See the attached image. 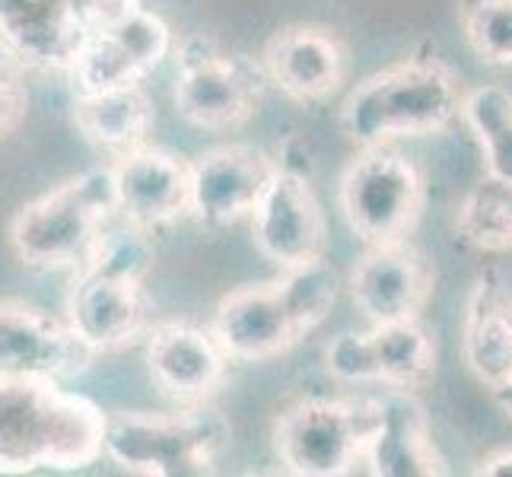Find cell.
<instances>
[{"label":"cell","instance_id":"cell-27","mask_svg":"<svg viewBox=\"0 0 512 477\" xmlns=\"http://www.w3.org/2000/svg\"><path fill=\"white\" fill-rule=\"evenodd\" d=\"M29 93L10 61H0V137L20 128L26 118Z\"/></svg>","mask_w":512,"mask_h":477},{"label":"cell","instance_id":"cell-16","mask_svg":"<svg viewBox=\"0 0 512 477\" xmlns=\"http://www.w3.org/2000/svg\"><path fill=\"white\" fill-rule=\"evenodd\" d=\"M112 172L115 210L140 226H160L191 210L188 163L166 150L134 147L118 156Z\"/></svg>","mask_w":512,"mask_h":477},{"label":"cell","instance_id":"cell-15","mask_svg":"<svg viewBox=\"0 0 512 477\" xmlns=\"http://www.w3.org/2000/svg\"><path fill=\"white\" fill-rule=\"evenodd\" d=\"M277 163L255 147L226 144L201 153L188 163L191 210L204 223H236L252 214Z\"/></svg>","mask_w":512,"mask_h":477},{"label":"cell","instance_id":"cell-11","mask_svg":"<svg viewBox=\"0 0 512 477\" xmlns=\"http://www.w3.org/2000/svg\"><path fill=\"white\" fill-rule=\"evenodd\" d=\"M350 296L373 325L414 322L433 296V268L408 239L369 245L350 274Z\"/></svg>","mask_w":512,"mask_h":477},{"label":"cell","instance_id":"cell-3","mask_svg":"<svg viewBox=\"0 0 512 477\" xmlns=\"http://www.w3.org/2000/svg\"><path fill=\"white\" fill-rule=\"evenodd\" d=\"M229 443V423L217 411L105 414L102 452L125 471L150 477H194L214 471Z\"/></svg>","mask_w":512,"mask_h":477},{"label":"cell","instance_id":"cell-8","mask_svg":"<svg viewBox=\"0 0 512 477\" xmlns=\"http://www.w3.org/2000/svg\"><path fill=\"white\" fill-rule=\"evenodd\" d=\"M175 109L194 128L226 131L258 112V83L242 61L223 55L217 45L201 42V51L182 55L175 77Z\"/></svg>","mask_w":512,"mask_h":477},{"label":"cell","instance_id":"cell-5","mask_svg":"<svg viewBox=\"0 0 512 477\" xmlns=\"http://www.w3.org/2000/svg\"><path fill=\"white\" fill-rule=\"evenodd\" d=\"M115 210L112 172H86L16 210L10 242L32 268H61L86 255L99 226Z\"/></svg>","mask_w":512,"mask_h":477},{"label":"cell","instance_id":"cell-1","mask_svg":"<svg viewBox=\"0 0 512 477\" xmlns=\"http://www.w3.org/2000/svg\"><path fill=\"white\" fill-rule=\"evenodd\" d=\"M105 414L58 379L0 376V474L74 471L102 455Z\"/></svg>","mask_w":512,"mask_h":477},{"label":"cell","instance_id":"cell-6","mask_svg":"<svg viewBox=\"0 0 512 477\" xmlns=\"http://www.w3.org/2000/svg\"><path fill=\"white\" fill-rule=\"evenodd\" d=\"M423 198L427 188L420 169L385 144L363 147L341 175L344 220L366 245L408 239L420 220Z\"/></svg>","mask_w":512,"mask_h":477},{"label":"cell","instance_id":"cell-4","mask_svg":"<svg viewBox=\"0 0 512 477\" xmlns=\"http://www.w3.org/2000/svg\"><path fill=\"white\" fill-rule=\"evenodd\" d=\"M379 398H312L287 408L274 423V452L290 474L341 477L363 462L376 433Z\"/></svg>","mask_w":512,"mask_h":477},{"label":"cell","instance_id":"cell-7","mask_svg":"<svg viewBox=\"0 0 512 477\" xmlns=\"http://www.w3.org/2000/svg\"><path fill=\"white\" fill-rule=\"evenodd\" d=\"M96 357L70 322L23 299H0V376L77 379Z\"/></svg>","mask_w":512,"mask_h":477},{"label":"cell","instance_id":"cell-2","mask_svg":"<svg viewBox=\"0 0 512 477\" xmlns=\"http://www.w3.org/2000/svg\"><path fill=\"white\" fill-rule=\"evenodd\" d=\"M455 74L439 61H404L360 80L341 105V131L360 147L446 131L458 118Z\"/></svg>","mask_w":512,"mask_h":477},{"label":"cell","instance_id":"cell-13","mask_svg":"<svg viewBox=\"0 0 512 477\" xmlns=\"http://www.w3.org/2000/svg\"><path fill=\"white\" fill-rule=\"evenodd\" d=\"M169 45V26L144 7L128 16L125 23L93 29L74 61L80 90L99 93L112 90V86L140 83L163 64V58L169 55Z\"/></svg>","mask_w":512,"mask_h":477},{"label":"cell","instance_id":"cell-21","mask_svg":"<svg viewBox=\"0 0 512 477\" xmlns=\"http://www.w3.org/2000/svg\"><path fill=\"white\" fill-rule=\"evenodd\" d=\"M153 102L137 83L83 93L74 105V125L102 150H134L153 128Z\"/></svg>","mask_w":512,"mask_h":477},{"label":"cell","instance_id":"cell-22","mask_svg":"<svg viewBox=\"0 0 512 477\" xmlns=\"http://www.w3.org/2000/svg\"><path fill=\"white\" fill-rule=\"evenodd\" d=\"M373 382H382L395 392H414L427 385L436 373V347L430 334L414 322H388L366 331Z\"/></svg>","mask_w":512,"mask_h":477},{"label":"cell","instance_id":"cell-14","mask_svg":"<svg viewBox=\"0 0 512 477\" xmlns=\"http://www.w3.org/2000/svg\"><path fill=\"white\" fill-rule=\"evenodd\" d=\"M210 334L217 338L229 360L245 363L280 357V353H287L293 344L306 338V331L290 312L277 280L274 284L239 287L226 293L217 303Z\"/></svg>","mask_w":512,"mask_h":477},{"label":"cell","instance_id":"cell-17","mask_svg":"<svg viewBox=\"0 0 512 477\" xmlns=\"http://www.w3.org/2000/svg\"><path fill=\"white\" fill-rule=\"evenodd\" d=\"M67 322L96 350L131 344L147 322L140 280L112 277L83 268L67 299Z\"/></svg>","mask_w":512,"mask_h":477},{"label":"cell","instance_id":"cell-29","mask_svg":"<svg viewBox=\"0 0 512 477\" xmlns=\"http://www.w3.org/2000/svg\"><path fill=\"white\" fill-rule=\"evenodd\" d=\"M478 477H512V449H497L484 455L478 468H474Z\"/></svg>","mask_w":512,"mask_h":477},{"label":"cell","instance_id":"cell-30","mask_svg":"<svg viewBox=\"0 0 512 477\" xmlns=\"http://www.w3.org/2000/svg\"><path fill=\"white\" fill-rule=\"evenodd\" d=\"M490 392H493V401H497L500 408L512 417V373H509L500 385H493Z\"/></svg>","mask_w":512,"mask_h":477},{"label":"cell","instance_id":"cell-9","mask_svg":"<svg viewBox=\"0 0 512 477\" xmlns=\"http://www.w3.org/2000/svg\"><path fill=\"white\" fill-rule=\"evenodd\" d=\"M252 229L261 255L284 271L322 258L325 252L322 204L312 185L293 169H274L258 204L252 207Z\"/></svg>","mask_w":512,"mask_h":477},{"label":"cell","instance_id":"cell-10","mask_svg":"<svg viewBox=\"0 0 512 477\" xmlns=\"http://www.w3.org/2000/svg\"><path fill=\"white\" fill-rule=\"evenodd\" d=\"M261 70L284 96L296 102H325L344 86L350 55L334 29L293 23L264 42Z\"/></svg>","mask_w":512,"mask_h":477},{"label":"cell","instance_id":"cell-23","mask_svg":"<svg viewBox=\"0 0 512 477\" xmlns=\"http://www.w3.org/2000/svg\"><path fill=\"white\" fill-rule=\"evenodd\" d=\"M484 150L487 179L512 185V96L503 86H481L458 109Z\"/></svg>","mask_w":512,"mask_h":477},{"label":"cell","instance_id":"cell-12","mask_svg":"<svg viewBox=\"0 0 512 477\" xmlns=\"http://www.w3.org/2000/svg\"><path fill=\"white\" fill-rule=\"evenodd\" d=\"M86 35V0H0V45L26 67H74Z\"/></svg>","mask_w":512,"mask_h":477},{"label":"cell","instance_id":"cell-24","mask_svg":"<svg viewBox=\"0 0 512 477\" xmlns=\"http://www.w3.org/2000/svg\"><path fill=\"white\" fill-rule=\"evenodd\" d=\"M455 229L478 252H512V185L484 179L478 188H471L458 204Z\"/></svg>","mask_w":512,"mask_h":477},{"label":"cell","instance_id":"cell-26","mask_svg":"<svg viewBox=\"0 0 512 477\" xmlns=\"http://www.w3.org/2000/svg\"><path fill=\"white\" fill-rule=\"evenodd\" d=\"M465 39L487 64H512V0H474L465 13Z\"/></svg>","mask_w":512,"mask_h":477},{"label":"cell","instance_id":"cell-28","mask_svg":"<svg viewBox=\"0 0 512 477\" xmlns=\"http://www.w3.org/2000/svg\"><path fill=\"white\" fill-rule=\"evenodd\" d=\"M140 10V0H86V20L93 29H109L115 23H125L128 16Z\"/></svg>","mask_w":512,"mask_h":477},{"label":"cell","instance_id":"cell-20","mask_svg":"<svg viewBox=\"0 0 512 477\" xmlns=\"http://www.w3.org/2000/svg\"><path fill=\"white\" fill-rule=\"evenodd\" d=\"M465 363L487 388L512 373V290L500 274H484L465 312Z\"/></svg>","mask_w":512,"mask_h":477},{"label":"cell","instance_id":"cell-25","mask_svg":"<svg viewBox=\"0 0 512 477\" xmlns=\"http://www.w3.org/2000/svg\"><path fill=\"white\" fill-rule=\"evenodd\" d=\"M112 217L99 226L90 249H86L83 255L86 268L99 274H112V277L140 280V284H144L147 271L153 268V242L147 236V226H140L128 217H121V220H112Z\"/></svg>","mask_w":512,"mask_h":477},{"label":"cell","instance_id":"cell-19","mask_svg":"<svg viewBox=\"0 0 512 477\" xmlns=\"http://www.w3.org/2000/svg\"><path fill=\"white\" fill-rule=\"evenodd\" d=\"M382 401L376 433L363 452L376 477H443L449 468L433 446L430 420L411 392H392Z\"/></svg>","mask_w":512,"mask_h":477},{"label":"cell","instance_id":"cell-18","mask_svg":"<svg viewBox=\"0 0 512 477\" xmlns=\"http://www.w3.org/2000/svg\"><path fill=\"white\" fill-rule=\"evenodd\" d=\"M226 353L204 328L169 322L150 331L147 369L169 398L201 401L217 392L226 373Z\"/></svg>","mask_w":512,"mask_h":477}]
</instances>
